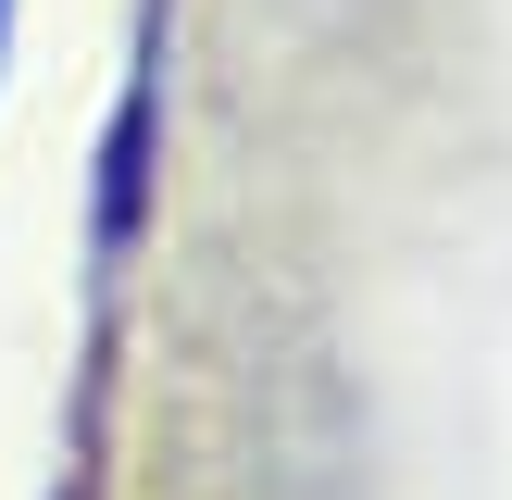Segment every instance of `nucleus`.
Wrapping results in <instances>:
<instances>
[{
  "mask_svg": "<svg viewBox=\"0 0 512 500\" xmlns=\"http://www.w3.org/2000/svg\"><path fill=\"white\" fill-rule=\"evenodd\" d=\"M0 63H13V0H0Z\"/></svg>",
  "mask_w": 512,
  "mask_h": 500,
  "instance_id": "nucleus-1",
  "label": "nucleus"
}]
</instances>
